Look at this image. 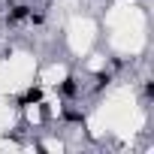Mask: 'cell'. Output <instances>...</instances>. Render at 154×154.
Returning <instances> with one entry per match:
<instances>
[{
    "mask_svg": "<svg viewBox=\"0 0 154 154\" xmlns=\"http://www.w3.org/2000/svg\"><path fill=\"white\" fill-rule=\"evenodd\" d=\"M75 94H79V82H75L72 75H66V79H63V85H60V97H66V100H72Z\"/></svg>",
    "mask_w": 154,
    "mask_h": 154,
    "instance_id": "1",
    "label": "cell"
},
{
    "mask_svg": "<svg viewBox=\"0 0 154 154\" xmlns=\"http://www.w3.org/2000/svg\"><path fill=\"white\" fill-rule=\"evenodd\" d=\"M24 18H30V6H24V3H21V6H15V9L9 12V18H6V21H9V24H18V21H24Z\"/></svg>",
    "mask_w": 154,
    "mask_h": 154,
    "instance_id": "2",
    "label": "cell"
},
{
    "mask_svg": "<svg viewBox=\"0 0 154 154\" xmlns=\"http://www.w3.org/2000/svg\"><path fill=\"white\" fill-rule=\"evenodd\" d=\"M39 100H42V91H39V88H30L18 103H21V106H30V103H39Z\"/></svg>",
    "mask_w": 154,
    "mask_h": 154,
    "instance_id": "3",
    "label": "cell"
},
{
    "mask_svg": "<svg viewBox=\"0 0 154 154\" xmlns=\"http://www.w3.org/2000/svg\"><path fill=\"white\" fill-rule=\"evenodd\" d=\"M109 82H112V75H109V72H100V75H97V91H103Z\"/></svg>",
    "mask_w": 154,
    "mask_h": 154,
    "instance_id": "4",
    "label": "cell"
},
{
    "mask_svg": "<svg viewBox=\"0 0 154 154\" xmlns=\"http://www.w3.org/2000/svg\"><path fill=\"white\" fill-rule=\"evenodd\" d=\"M63 118H66V121H82V112H75V109H63Z\"/></svg>",
    "mask_w": 154,
    "mask_h": 154,
    "instance_id": "5",
    "label": "cell"
},
{
    "mask_svg": "<svg viewBox=\"0 0 154 154\" xmlns=\"http://www.w3.org/2000/svg\"><path fill=\"white\" fill-rule=\"evenodd\" d=\"M145 97H154V82H145Z\"/></svg>",
    "mask_w": 154,
    "mask_h": 154,
    "instance_id": "6",
    "label": "cell"
}]
</instances>
